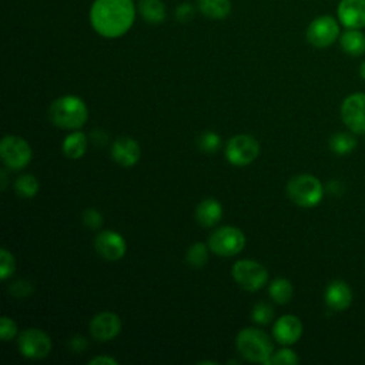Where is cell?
Returning <instances> with one entry per match:
<instances>
[{"mask_svg": "<svg viewBox=\"0 0 365 365\" xmlns=\"http://www.w3.org/2000/svg\"><path fill=\"white\" fill-rule=\"evenodd\" d=\"M336 17L345 29H364L365 0H341L336 7Z\"/></svg>", "mask_w": 365, "mask_h": 365, "instance_id": "cell-14", "label": "cell"}, {"mask_svg": "<svg viewBox=\"0 0 365 365\" xmlns=\"http://www.w3.org/2000/svg\"><path fill=\"white\" fill-rule=\"evenodd\" d=\"M137 6L133 0H94L88 19L93 30L106 38L124 36L134 24Z\"/></svg>", "mask_w": 365, "mask_h": 365, "instance_id": "cell-1", "label": "cell"}, {"mask_svg": "<svg viewBox=\"0 0 365 365\" xmlns=\"http://www.w3.org/2000/svg\"><path fill=\"white\" fill-rule=\"evenodd\" d=\"M220 144H221L220 135L214 131H205L198 137V147L201 151L214 153L220 148Z\"/></svg>", "mask_w": 365, "mask_h": 365, "instance_id": "cell-28", "label": "cell"}, {"mask_svg": "<svg viewBox=\"0 0 365 365\" xmlns=\"http://www.w3.org/2000/svg\"><path fill=\"white\" fill-rule=\"evenodd\" d=\"M14 269H16L14 257L6 248H1L0 250V278L6 281L13 275Z\"/></svg>", "mask_w": 365, "mask_h": 365, "instance_id": "cell-29", "label": "cell"}, {"mask_svg": "<svg viewBox=\"0 0 365 365\" xmlns=\"http://www.w3.org/2000/svg\"><path fill=\"white\" fill-rule=\"evenodd\" d=\"M83 222L90 230H97L103 224V215L96 208H87L83 212Z\"/></svg>", "mask_w": 365, "mask_h": 365, "instance_id": "cell-32", "label": "cell"}, {"mask_svg": "<svg viewBox=\"0 0 365 365\" xmlns=\"http://www.w3.org/2000/svg\"><path fill=\"white\" fill-rule=\"evenodd\" d=\"M222 217V207L214 198L202 200L195 208V220L200 225L210 228L214 227Z\"/></svg>", "mask_w": 365, "mask_h": 365, "instance_id": "cell-18", "label": "cell"}, {"mask_svg": "<svg viewBox=\"0 0 365 365\" xmlns=\"http://www.w3.org/2000/svg\"><path fill=\"white\" fill-rule=\"evenodd\" d=\"M298 356L297 354L289 349V348H284V349H279L277 354H274L267 364H285V365H295L298 364Z\"/></svg>", "mask_w": 365, "mask_h": 365, "instance_id": "cell-30", "label": "cell"}, {"mask_svg": "<svg viewBox=\"0 0 365 365\" xmlns=\"http://www.w3.org/2000/svg\"><path fill=\"white\" fill-rule=\"evenodd\" d=\"M356 147V138L348 133H335L329 138V148L335 154L345 155Z\"/></svg>", "mask_w": 365, "mask_h": 365, "instance_id": "cell-24", "label": "cell"}, {"mask_svg": "<svg viewBox=\"0 0 365 365\" xmlns=\"http://www.w3.org/2000/svg\"><path fill=\"white\" fill-rule=\"evenodd\" d=\"M341 117L351 131L365 134V94L354 93L348 96L341 106Z\"/></svg>", "mask_w": 365, "mask_h": 365, "instance_id": "cell-11", "label": "cell"}, {"mask_svg": "<svg viewBox=\"0 0 365 365\" xmlns=\"http://www.w3.org/2000/svg\"><path fill=\"white\" fill-rule=\"evenodd\" d=\"M17 334V325L16 322L9 317H1L0 321V336L3 341L13 339Z\"/></svg>", "mask_w": 365, "mask_h": 365, "instance_id": "cell-33", "label": "cell"}, {"mask_svg": "<svg viewBox=\"0 0 365 365\" xmlns=\"http://www.w3.org/2000/svg\"><path fill=\"white\" fill-rule=\"evenodd\" d=\"M17 346L23 356L29 359H43L51 351V339L38 328H27L19 335Z\"/></svg>", "mask_w": 365, "mask_h": 365, "instance_id": "cell-9", "label": "cell"}, {"mask_svg": "<svg viewBox=\"0 0 365 365\" xmlns=\"http://www.w3.org/2000/svg\"><path fill=\"white\" fill-rule=\"evenodd\" d=\"M272 334L277 342L282 345H292L302 335V324L299 318L295 315H282L275 321Z\"/></svg>", "mask_w": 365, "mask_h": 365, "instance_id": "cell-15", "label": "cell"}, {"mask_svg": "<svg viewBox=\"0 0 365 365\" xmlns=\"http://www.w3.org/2000/svg\"><path fill=\"white\" fill-rule=\"evenodd\" d=\"M90 365L93 364V365H117L118 364V361L117 359H114V358H111V356H106V355H98V356H96V358H93V359H90V362H88Z\"/></svg>", "mask_w": 365, "mask_h": 365, "instance_id": "cell-35", "label": "cell"}, {"mask_svg": "<svg viewBox=\"0 0 365 365\" xmlns=\"http://www.w3.org/2000/svg\"><path fill=\"white\" fill-rule=\"evenodd\" d=\"M111 157L123 167H133L140 160V145L131 137H118L113 143Z\"/></svg>", "mask_w": 365, "mask_h": 365, "instance_id": "cell-16", "label": "cell"}, {"mask_svg": "<svg viewBox=\"0 0 365 365\" xmlns=\"http://www.w3.org/2000/svg\"><path fill=\"white\" fill-rule=\"evenodd\" d=\"M252 321L259 324V325H267L271 322V319L274 318V309L269 304L265 302H258L251 312Z\"/></svg>", "mask_w": 365, "mask_h": 365, "instance_id": "cell-27", "label": "cell"}, {"mask_svg": "<svg viewBox=\"0 0 365 365\" xmlns=\"http://www.w3.org/2000/svg\"><path fill=\"white\" fill-rule=\"evenodd\" d=\"M48 118L58 128L77 130L87 121L88 110L80 97L63 96L50 104Z\"/></svg>", "mask_w": 365, "mask_h": 365, "instance_id": "cell-2", "label": "cell"}, {"mask_svg": "<svg viewBox=\"0 0 365 365\" xmlns=\"http://www.w3.org/2000/svg\"><path fill=\"white\" fill-rule=\"evenodd\" d=\"M235 345L238 352L251 362L267 364L272 356L274 345L271 338L261 329L244 328L237 334Z\"/></svg>", "mask_w": 365, "mask_h": 365, "instance_id": "cell-3", "label": "cell"}, {"mask_svg": "<svg viewBox=\"0 0 365 365\" xmlns=\"http://www.w3.org/2000/svg\"><path fill=\"white\" fill-rule=\"evenodd\" d=\"M339 44L344 53L352 57L365 54V34L359 29H346L339 37Z\"/></svg>", "mask_w": 365, "mask_h": 365, "instance_id": "cell-19", "label": "cell"}, {"mask_svg": "<svg viewBox=\"0 0 365 365\" xmlns=\"http://www.w3.org/2000/svg\"><path fill=\"white\" fill-rule=\"evenodd\" d=\"M287 194L299 207H315L322 200L324 187L317 177L299 174L288 181Z\"/></svg>", "mask_w": 365, "mask_h": 365, "instance_id": "cell-4", "label": "cell"}, {"mask_svg": "<svg viewBox=\"0 0 365 365\" xmlns=\"http://www.w3.org/2000/svg\"><path fill=\"white\" fill-rule=\"evenodd\" d=\"M87 150V137L81 131H74L68 134L63 141V153L71 160H77L84 155Z\"/></svg>", "mask_w": 365, "mask_h": 365, "instance_id": "cell-22", "label": "cell"}, {"mask_svg": "<svg viewBox=\"0 0 365 365\" xmlns=\"http://www.w3.org/2000/svg\"><path fill=\"white\" fill-rule=\"evenodd\" d=\"M194 14H195V9H194V6H192L191 3H188V1L180 3V4L177 6V9H175V19H177L178 21H181V23H187V21L192 20Z\"/></svg>", "mask_w": 365, "mask_h": 365, "instance_id": "cell-34", "label": "cell"}, {"mask_svg": "<svg viewBox=\"0 0 365 365\" xmlns=\"http://www.w3.org/2000/svg\"><path fill=\"white\" fill-rule=\"evenodd\" d=\"M198 10L208 19L222 20L231 13L230 0H197Z\"/></svg>", "mask_w": 365, "mask_h": 365, "instance_id": "cell-21", "label": "cell"}, {"mask_svg": "<svg viewBox=\"0 0 365 365\" xmlns=\"http://www.w3.org/2000/svg\"><path fill=\"white\" fill-rule=\"evenodd\" d=\"M0 177H1V190H6V187H7V173L4 170H1Z\"/></svg>", "mask_w": 365, "mask_h": 365, "instance_id": "cell-37", "label": "cell"}, {"mask_svg": "<svg viewBox=\"0 0 365 365\" xmlns=\"http://www.w3.org/2000/svg\"><path fill=\"white\" fill-rule=\"evenodd\" d=\"M0 155L10 170H21L31 160V148L19 135H4L0 143Z\"/></svg>", "mask_w": 365, "mask_h": 365, "instance_id": "cell-8", "label": "cell"}, {"mask_svg": "<svg viewBox=\"0 0 365 365\" xmlns=\"http://www.w3.org/2000/svg\"><path fill=\"white\" fill-rule=\"evenodd\" d=\"M259 153L258 141L250 134H238L230 138L225 147V157L234 165L251 164Z\"/></svg>", "mask_w": 365, "mask_h": 365, "instance_id": "cell-10", "label": "cell"}, {"mask_svg": "<svg viewBox=\"0 0 365 365\" xmlns=\"http://www.w3.org/2000/svg\"><path fill=\"white\" fill-rule=\"evenodd\" d=\"M87 345V341L83 338V336H76L71 339L70 342V346L74 349V351H83Z\"/></svg>", "mask_w": 365, "mask_h": 365, "instance_id": "cell-36", "label": "cell"}, {"mask_svg": "<svg viewBox=\"0 0 365 365\" xmlns=\"http://www.w3.org/2000/svg\"><path fill=\"white\" fill-rule=\"evenodd\" d=\"M90 334L94 339L106 342L115 338L121 329V321L114 312H100L90 322Z\"/></svg>", "mask_w": 365, "mask_h": 365, "instance_id": "cell-13", "label": "cell"}, {"mask_svg": "<svg viewBox=\"0 0 365 365\" xmlns=\"http://www.w3.org/2000/svg\"><path fill=\"white\" fill-rule=\"evenodd\" d=\"M325 302L334 311L346 309L352 302L351 287L341 279L329 282L325 289Z\"/></svg>", "mask_w": 365, "mask_h": 365, "instance_id": "cell-17", "label": "cell"}, {"mask_svg": "<svg viewBox=\"0 0 365 365\" xmlns=\"http://www.w3.org/2000/svg\"><path fill=\"white\" fill-rule=\"evenodd\" d=\"M232 277L241 288L257 291L265 285L268 271L254 259H240L232 267Z\"/></svg>", "mask_w": 365, "mask_h": 365, "instance_id": "cell-7", "label": "cell"}, {"mask_svg": "<svg viewBox=\"0 0 365 365\" xmlns=\"http://www.w3.org/2000/svg\"><path fill=\"white\" fill-rule=\"evenodd\" d=\"M245 235L237 227H221L215 230L208 240V247L212 252L221 257H232L242 251Z\"/></svg>", "mask_w": 365, "mask_h": 365, "instance_id": "cell-5", "label": "cell"}, {"mask_svg": "<svg viewBox=\"0 0 365 365\" xmlns=\"http://www.w3.org/2000/svg\"><path fill=\"white\" fill-rule=\"evenodd\" d=\"M31 291H33V284L29 282L27 279H17L11 282L9 287V292L16 298H24L29 294H31Z\"/></svg>", "mask_w": 365, "mask_h": 365, "instance_id": "cell-31", "label": "cell"}, {"mask_svg": "<svg viewBox=\"0 0 365 365\" xmlns=\"http://www.w3.org/2000/svg\"><path fill=\"white\" fill-rule=\"evenodd\" d=\"M339 37V23L329 14L315 17L307 27V40L317 48L329 47Z\"/></svg>", "mask_w": 365, "mask_h": 365, "instance_id": "cell-6", "label": "cell"}, {"mask_svg": "<svg viewBox=\"0 0 365 365\" xmlns=\"http://www.w3.org/2000/svg\"><path fill=\"white\" fill-rule=\"evenodd\" d=\"M94 248L100 257L107 261H117L124 257L127 245L124 238L115 231H101L94 240Z\"/></svg>", "mask_w": 365, "mask_h": 365, "instance_id": "cell-12", "label": "cell"}, {"mask_svg": "<svg viewBox=\"0 0 365 365\" xmlns=\"http://www.w3.org/2000/svg\"><path fill=\"white\" fill-rule=\"evenodd\" d=\"M207 258H208V251H207V247L202 244V242H195L192 244L188 251H187V255H185V259L187 262L194 267V268H200L202 267L205 262H207Z\"/></svg>", "mask_w": 365, "mask_h": 365, "instance_id": "cell-26", "label": "cell"}, {"mask_svg": "<svg viewBox=\"0 0 365 365\" xmlns=\"http://www.w3.org/2000/svg\"><path fill=\"white\" fill-rule=\"evenodd\" d=\"M269 297L277 302V304H287L291 301L292 294H294V287L292 284L285 279V278H277L269 284L268 288Z\"/></svg>", "mask_w": 365, "mask_h": 365, "instance_id": "cell-23", "label": "cell"}, {"mask_svg": "<svg viewBox=\"0 0 365 365\" xmlns=\"http://www.w3.org/2000/svg\"><path fill=\"white\" fill-rule=\"evenodd\" d=\"M38 180L31 174H23L14 182V191L20 198H33L38 192Z\"/></svg>", "mask_w": 365, "mask_h": 365, "instance_id": "cell-25", "label": "cell"}, {"mask_svg": "<svg viewBox=\"0 0 365 365\" xmlns=\"http://www.w3.org/2000/svg\"><path fill=\"white\" fill-rule=\"evenodd\" d=\"M137 11L150 24H160L167 17V9L163 0H138Z\"/></svg>", "mask_w": 365, "mask_h": 365, "instance_id": "cell-20", "label": "cell"}, {"mask_svg": "<svg viewBox=\"0 0 365 365\" xmlns=\"http://www.w3.org/2000/svg\"><path fill=\"white\" fill-rule=\"evenodd\" d=\"M359 76L365 80V60L361 63V66H359Z\"/></svg>", "mask_w": 365, "mask_h": 365, "instance_id": "cell-38", "label": "cell"}]
</instances>
